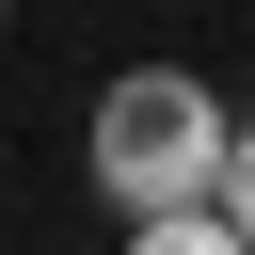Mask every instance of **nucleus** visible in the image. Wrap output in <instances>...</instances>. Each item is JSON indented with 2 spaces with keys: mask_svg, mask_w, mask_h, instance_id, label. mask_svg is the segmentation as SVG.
Here are the masks:
<instances>
[{
  "mask_svg": "<svg viewBox=\"0 0 255 255\" xmlns=\"http://www.w3.org/2000/svg\"><path fill=\"white\" fill-rule=\"evenodd\" d=\"M96 191L143 223V207H207L223 191V112L175 80V64H143V80H112L96 96Z\"/></svg>",
  "mask_w": 255,
  "mask_h": 255,
  "instance_id": "1",
  "label": "nucleus"
},
{
  "mask_svg": "<svg viewBox=\"0 0 255 255\" xmlns=\"http://www.w3.org/2000/svg\"><path fill=\"white\" fill-rule=\"evenodd\" d=\"M223 223L255 239V128H223Z\"/></svg>",
  "mask_w": 255,
  "mask_h": 255,
  "instance_id": "2",
  "label": "nucleus"
}]
</instances>
